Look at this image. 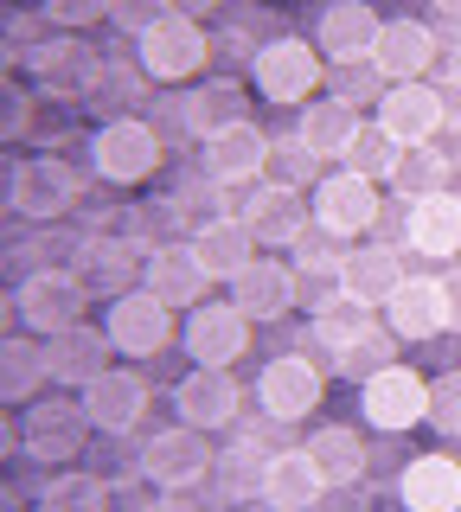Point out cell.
Returning a JSON list of instances; mask_svg holds the SVG:
<instances>
[{
  "label": "cell",
  "mask_w": 461,
  "mask_h": 512,
  "mask_svg": "<svg viewBox=\"0 0 461 512\" xmlns=\"http://www.w3.org/2000/svg\"><path fill=\"white\" fill-rule=\"evenodd\" d=\"M250 90L276 109H301L327 90V58L314 52V39H301V32H276V39H263V52L250 58Z\"/></svg>",
  "instance_id": "6da1fadb"
},
{
  "label": "cell",
  "mask_w": 461,
  "mask_h": 512,
  "mask_svg": "<svg viewBox=\"0 0 461 512\" xmlns=\"http://www.w3.org/2000/svg\"><path fill=\"white\" fill-rule=\"evenodd\" d=\"M161 160H167V141L154 135L148 116L97 122V135H90V167H97V180H109V186H148L154 173H161Z\"/></svg>",
  "instance_id": "7a4b0ae2"
},
{
  "label": "cell",
  "mask_w": 461,
  "mask_h": 512,
  "mask_svg": "<svg viewBox=\"0 0 461 512\" xmlns=\"http://www.w3.org/2000/svg\"><path fill=\"white\" fill-rule=\"evenodd\" d=\"M84 205V186H77V167L65 154H26L20 167L7 173V212L26 218V224H58Z\"/></svg>",
  "instance_id": "3957f363"
},
{
  "label": "cell",
  "mask_w": 461,
  "mask_h": 512,
  "mask_svg": "<svg viewBox=\"0 0 461 512\" xmlns=\"http://www.w3.org/2000/svg\"><path fill=\"white\" fill-rule=\"evenodd\" d=\"M90 442V410L77 391H52V397H33L26 404V423H20V448L26 461L39 468H58V461H77Z\"/></svg>",
  "instance_id": "277c9868"
},
{
  "label": "cell",
  "mask_w": 461,
  "mask_h": 512,
  "mask_svg": "<svg viewBox=\"0 0 461 512\" xmlns=\"http://www.w3.org/2000/svg\"><path fill=\"white\" fill-rule=\"evenodd\" d=\"M135 58L148 71V84H193L212 64V32L205 20H186V13H167L161 26H148L135 39Z\"/></svg>",
  "instance_id": "5b68a950"
},
{
  "label": "cell",
  "mask_w": 461,
  "mask_h": 512,
  "mask_svg": "<svg viewBox=\"0 0 461 512\" xmlns=\"http://www.w3.org/2000/svg\"><path fill=\"white\" fill-rule=\"evenodd\" d=\"M308 212H314V231H327L333 244H353L378 224L385 199H378V180H365L353 167H327L321 186L308 192Z\"/></svg>",
  "instance_id": "8992f818"
},
{
  "label": "cell",
  "mask_w": 461,
  "mask_h": 512,
  "mask_svg": "<svg viewBox=\"0 0 461 512\" xmlns=\"http://www.w3.org/2000/svg\"><path fill=\"white\" fill-rule=\"evenodd\" d=\"M13 308H20V327L33 340H52V333L84 327L90 288L71 276V269H26L20 288H13Z\"/></svg>",
  "instance_id": "52a82bcc"
},
{
  "label": "cell",
  "mask_w": 461,
  "mask_h": 512,
  "mask_svg": "<svg viewBox=\"0 0 461 512\" xmlns=\"http://www.w3.org/2000/svg\"><path fill=\"white\" fill-rule=\"evenodd\" d=\"M327 397V365L314 352H276V359L257 372V410L276 416L282 429L289 423H308Z\"/></svg>",
  "instance_id": "ba28073f"
},
{
  "label": "cell",
  "mask_w": 461,
  "mask_h": 512,
  "mask_svg": "<svg viewBox=\"0 0 461 512\" xmlns=\"http://www.w3.org/2000/svg\"><path fill=\"white\" fill-rule=\"evenodd\" d=\"M359 416H365V429H378V436H404V429L429 423V378L417 365L391 359L385 372H372L359 384Z\"/></svg>",
  "instance_id": "9c48e42d"
},
{
  "label": "cell",
  "mask_w": 461,
  "mask_h": 512,
  "mask_svg": "<svg viewBox=\"0 0 461 512\" xmlns=\"http://www.w3.org/2000/svg\"><path fill=\"white\" fill-rule=\"evenodd\" d=\"M186 359L193 365H218V372H237V359H250V340H257V320H250L237 301H199V308H186Z\"/></svg>",
  "instance_id": "30bf717a"
},
{
  "label": "cell",
  "mask_w": 461,
  "mask_h": 512,
  "mask_svg": "<svg viewBox=\"0 0 461 512\" xmlns=\"http://www.w3.org/2000/svg\"><path fill=\"white\" fill-rule=\"evenodd\" d=\"M212 461H218V448L205 442V429H186V423H173V429L141 442V480H154L161 493L205 487V480H212Z\"/></svg>",
  "instance_id": "8fae6325"
},
{
  "label": "cell",
  "mask_w": 461,
  "mask_h": 512,
  "mask_svg": "<svg viewBox=\"0 0 461 512\" xmlns=\"http://www.w3.org/2000/svg\"><path fill=\"white\" fill-rule=\"evenodd\" d=\"M103 333L109 346H116V359H154V352L173 346V308L154 288H129V295H116L103 308Z\"/></svg>",
  "instance_id": "7c38bea8"
},
{
  "label": "cell",
  "mask_w": 461,
  "mask_h": 512,
  "mask_svg": "<svg viewBox=\"0 0 461 512\" xmlns=\"http://www.w3.org/2000/svg\"><path fill=\"white\" fill-rule=\"evenodd\" d=\"M148 250L154 244H141L135 231H90L84 244H77V256H71V276L84 282L90 295L116 301V295H129V288H135V269L148 263Z\"/></svg>",
  "instance_id": "4fadbf2b"
},
{
  "label": "cell",
  "mask_w": 461,
  "mask_h": 512,
  "mask_svg": "<svg viewBox=\"0 0 461 512\" xmlns=\"http://www.w3.org/2000/svg\"><path fill=\"white\" fill-rule=\"evenodd\" d=\"M26 71H33L39 96H65V103H84L90 84L103 71V52L84 45V32H52L39 52H26Z\"/></svg>",
  "instance_id": "5bb4252c"
},
{
  "label": "cell",
  "mask_w": 461,
  "mask_h": 512,
  "mask_svg": "<svg viewBox=\"0 0 461 512\" xmlns=\"http://www.w3.org/2000/svg\"><path fill=\"white\" fill-rule=\"evenodd\" d=\"M372 122L385 128L397 148H436L442 122H449V109H442V84H436V77H417V84H385Z\"/></svg>",
  "instance_id": "9a60e30c"
},
{
  "label": "cell",
  "mask_w": 461,
  "mask_h": 512,
  "mask_svg": "<svg viewBox=\"0 0 461 512\" xmlns=\"http://www.w3.org/2000/svg\"><path fill=\"white\" fill-rule=\"evenodd\" d=\"M378 32H385V20H378L372 0H327L321 20H314V52H321L333 71H346V64H372Z\"/></svg>",
  "instance_id": "2e32d148"
},
{
  "label": "cell",
  "mask_w": 461,
  "mask_h": 512,
  "mask_svg": "<svg viewBox=\"0 0 461 512\" xmlns=\"http://www.w3.org/2000/svg\"><path fill=\"white\" fill-rule=\"evenodd\" d=\"M237 218L250 224L257 250H295L301 237L314 231V212H308V192H289V186H250V199L237 205Z\"/></svg>",
  "instance_id": "e0dca14e"
},
{
  "label": "cell",
  "mask_w": 461,
  "mask_h": 512,
  "mask_svg": "<svg viewBox=\"0 0 461 512\" xmlns=\"http://www.w3.org/2000/svg\"><path fill=\"white\" fill-rule=\"evenodd\" d=\"M173 410H180L186 429H231L244 416V384L237 372H218V365H193L180 384H173Z\"/></svg>",
  "instance_id": "ac0fdd59"
},
{
  "label": "cell",
  "mask_w": 461,
  "mask_h": 512,
  "mask_svg": "<svg viewBox=\"0 0 461 512\" xmlns=\"http://www.w3.org/2000/svg\"><path fill=\"white\" fill-rule=\"evenodd\" d=\"M141 288H154L167 308H199V301L212 295V269L199 263L193 237H167V244H154L148 263H141Z\"/></svg>",
  "instance_id": "d6986e66"
},
{
  "label": "cell",
  "mask_w": 461,
  "mask_h": 512,
  "mask_svg": "<svg viewBox=\"0 0 461 512\" xmlns=\"http://www.w3.org/2000/svg\"><path fill=\"white\" fill-rule=\"evenodd\" d=\"M372 71L385 84H417V77H436V26L417 20V13H397L378 32V52H372Z\"/></svg>",
  "instance_id": "ffe728a7"
},
{
  "label": "cell",
  "mask_w": 461,
  "mask_h": 512,
  "mask_svg": "<svg viewBox=\"0 0 461 512\" xmlns=\"http://www.w3.org/2000/svg\"><path fill=\"white\" fill-rule=\"evenodd\" d=\"M154 391L148 378L135 372V365H109L103 378L84 384V410H90V429H103V436H129V429L148 416Z\"/></svg>",
  "instance_id": "44dd1931"
},
{
  "label": "cell",
  "mask_w": 461,
  "mask_h": 512,
  "mask_svg": "<svg viewBox=\"0 0 461 512\" xmlns=\"http://www.w3.org/2000/svg\"><path fill=\"white\" fill-rule=\"evenodd\" d=\"M225 288H231V301L257 320V327H263V320H282L301 301V282H295V269L282 263V256H250Z\"/></svg>",
  "instance_id": "7402d4cb"
},
{
  "label": "cell",
  "mask_w": 461,
  "mask_h": 512,
  "mask_svg": "<svg viewBox=\"0 0 461 512\" xmlns=\"http://www.w3.org/2000/svg\"><path fill=\"white\" fill-rule=\"evenodd\" d=\"M109 359H116V346H109L103 327H71V333H52L45 340V378L58 384V391H84L90 378L109 372Z\"/></svg>",
  "instance_id": "603a6c76"
},
{
  "label": "cell",
  "mask_w": 461,
  "mask_h": 512,
  "mask_svg": "<svg viewBox=\"0 0 461 512\" xmlns=\"http://www.w3.org/2000/svg\"><path fill=\"white\" fill-rule=\"evenodd\" d=\"M385 327L404 346H423L436 333H449V308H442V282L436 276H404L385 295Z\"/></svg>",
  "instance_id": "cb8c5ba5"
},
{
  "label": "cell",
  "mask_w": 461,
  "mask_h": 512,
  "mask_svg": "<svg viewBox=\"0 0 461 512\" xmlns=\"http://www.w3.org/2000/svg\"><path fill=\"white\" fill-rule=\"evenodd\" d=\"M397 500H404V512H461V461L442 448L410 455L397 474Z\"/></svg>",
  "instance_id": "d4e9b609"
},
{
  "label": "cell",
  "mask_w": 461,
  "mask_h": 512,
  "mask_svg": "<svg viewBox=\"0 0 461 512\" xmlns=\"http://www.w3.org/2000/svg\"><path fill=\"white\" fill-rule=\"evenodd\" d=\"M321 493H327V474H321V461L308 455V442L269 455V474H263V506L269 512H314Z\"/></svg>",
  "instance_id": "484cf974"
},
{
  "label": "cell",
  "mask_w": 461,
  "mask_h": 512,
  "mask_svg": "<svg viewBox=\"0 0 461 512\" xmlns=\"http://www.w3.org/2000/svg\"><path fill=\"white\" fill-rule=\"evenodd\" d=\"M359 128H365V116H359L353 103H340L333 90H321L314 103H301V109H295V135H301V148L321 154L327 167H340V160H346V148H353Z\"/></svg>",
  "instance_id": "4316f807"
},
{
  "label": "cell",
  "mask_w": 461,
  "mask_h": 512,
  "mask_svg": "<svg viewBox=\"0 0 461 512\" xmlns=\"http://www.w3.org/2000/svg\"><path fill=\"white\" fill-rule=\"evenodd\" d=\"M263 160H269V135L257 122H231L225 135H212L205 141V180L212 186H244V180H263Z\"/></svg>",
  "instance_id": "83f0119b"
},
{
  "label": "cell",
  "mask_w": 461,
  "mask_h": 512,
  "mask_svg": "<svg viewBox=\"0 0 461 512\" xmlns=\"http://www.w3.org/2000/svg\"><path fill=\"white\" fill-rule=\"evenodd\" d=\"M404 244L417 256H461V199L455 192H429L404 212Z\"/></svg>",
  "instance_id": "f1b7e54d"
},
{
  "label": "cell",
  "mask_w": 461,
  "mask_h": 512,
  "mask_svg": "<svg viewBox=\"0 0 461 512\" xmlns=\"http://www.w3.org/2000/svg\"><path fill=\"white\" fill-rule=\"evenodd\" d=\"M404 282V256L391 244H359L340 256V295L365 301V308H385V295Z\"/></svg>",
  "instance_id": "f546056e"
},
{
  "label": "cell",
  "mask_w": 461,
  "mask_h": 512,
  "mask_svg": "<svg viewBox=\"0 0 461 512\" xmlns=\"http://www.w3.org/2000/svg\"><path fill=\"white\" fill-rule=\"evenodd\" d=\"M180 109H186V135L212 141V135H225L231 122H244V84H237V77H199V84L180 96Z\"/></svg>",
  "instance_id": "4dcf8cb0"
},
{
  "label": "cell",
  "mask_w": 461,
  "mask_h": 512,
  "mask_svg": "<svg viewBox=\"0 0 461 512\" xmlns=\"http://www.w3.org/2000/svg\"><path fill=\"white\" fill-rule=\"evenodd\" d=\"M135 103H148V71H141V58L103 52V71H97V84H90L84 109L97 122H116V116H135Z\"/></svg>",
  "instance_id": "1f68e13d"
},
{
  "label": "cell",
  "mask_w": 461,
  "mask_h": 512,
  "mask_svg": "<svg viewBox=\"0 0 461 512\" xmlns=\"http://www.w3.org/2000/svg\"><path fill=\"white\" fill-rule=\"evenodd\" d=\"M378 327V308H365V301L353 295H333L327 308H314V327H308V346H314V359H340L353 340H365V333Z\"/></svg>",
  "instance_id": "d6a6232c"
},
{
  "label": "cell",
  "mask_w": 461,
  "mask_h": 512,
  "mask_svg": "<svg viewBox=\"0 0 461 512\" xmlns=\"http://www.w3.org/2000/svg\"><path fill=\"white\" fill-rule=\"evenodd\" d=\"M45 340L33 333H0V404H33L45 391Z\"/></svg>",
  "instance_id": "836d02e7"
},
{
  "label": "cell",
  "mask_w": 461,
  "mask_h": 512,
  "mask_svg": "<svg viewBox=\"0 0 461 512\" xmlns=\"http://www.w3.org/2000/svg\"><path fill=\"white\" fill-rule=\"evenodd\" d=\"M193 250H199V263L212 269V282H231L237 269L257 256V237H250V224L244 218H205L199 231H193Z\"/></svg>",
  "instance_id": "e575fe53"
},
{
  "label": "cell",
  "mask_w": 461,
  "mask_h": 512,
  "mask_svg": "<svg viewBox=\"0 0 461 512\" xmlns=\"http://www.w3.org/2000/svg\"><path fill=\"white\" fill-rule=\"evenodd\" d=\"M308 455L321 461L327 487H359V480H365V461H372V448H365L359 429H346V423H321V429L308 436Z\"/></svg>",
  "instance_id": "d590c367"
},
{
  "label": "cell",
  "mask_w": 461,
  "mask_h": 512,
  "mask_svg": "<svg viewBox=\"0 0 461 512\" xmlns=\"http://www.w3.org/2000/svg\"><path fill=\"white\" fill-rule=\"evenodd\" d=\"M269 455H276V448L231 436V448H225V455L212 461V480H218V493H225V500H263V474H269Z\"/></svg>",
  "instance_id": "8d00e7d4"
},
{
  "label": "cell",
  "mask_w": 461,
  "mask_h": 512,
  "mask_svg": "<svg viewBox=\"0 0 461 512\" xmlns=\"http://www.w3.org/2000/svg\"><path fill=\"white\" fill-rule=\"evenodd\" d=\"M109 480L103 474H90V468H65V474H52L39 487V512H109Z\"/></svg>",
  "instance_id": "74e56055"
},
{
  "label": "cell",
  "mask_w": 461,
  "mask_h": 512,
  "mask_svg": "<svg viewBox=\"0 0 461 512\" xmlns=\"http://www.w3.org/2000/svg\"><path fill=\"white\" fill-rule=\"evenodd\" d=\"M321 173H327V160L301 148V135H295V128H289V135H276V141H269V160H263V180H269V186L314 192V186H321Z\"/></svg>",
  "instance_id": "f35d334b"
},
{
  "label": "cell",
  "mask_w": 461,
  "mask_h": 512,
  "mask_svg": "<svg viewBox=\"0 0 461 512\" xmlns=\"http://www.w3.org/2000/svg\"><path fill=\"white\" fill-rule=\"evenodd\" d=\"M391 192H397L404 205L429 199V192H449V154H436V148H404V160H397V173H391Z\"/></svg>",
  "instance_id": "ab89813d"
},
{
  "label": "cell",
  "mask_w": 461,
  "mask_h": 512,
  "mask_svg": "<svg viewBox=\"0 0 461 512\" xmlns=\"http://www.w3.org/2000/svg\"><path fill=\"white\" fill-rule=\"evenodd\" d=\"M77 109L84 103H65V96H39L33 90V116H26V141H33L39 154H58L65 141L77 135Z\"/></svg>",
  "instance_id": "60d3db41"
},
{
  "label": "cell",
  "mask_w": 461,
  "mask_h": 512,
  "mask_svg": "<svg viewBox=\"0 0 461 512\" xmlns=\"http://www.w3.org/2000/svg\"><path fill=\"white\" fill-rule=\"evenodd\" d=\"M397 160H404V148H397V141H391V135H385L378 122H365L359 135H353V148H346V160H340V167H353V173H365V180L391 186Z\"/></svg>",
  "instance_id": "b9f144b4"
},
{
  "label": "cell",
  "mask_w": 461,
  "mask_h": 512,
  "mask_svg": "<svg viewBox=\"0 0 461 512\" xmlns=\"http://www.w3.org/2000/svg\"><path fill=\"white\" fill-rule=\"evenodd\" d=\"M397 346H404V340H397L391 327H372L365 340H353V346L340 352V359H333V378H353V384H365L372 372H385V365L397 359Z\"/></svg>",
  "instance_id": "7bdbcfd3"
},
{
  "label": "cell",
  "mask_w": 461,
  "mask_h": 512,
  "mask_svg": "<svg viewBox=\"0 0 461 512\" xmlns=\"http://www.w3.org/2000/svg\"><path fill=\"white\" fill-rule=\"evenodd\" d=\"M257 52H263V39H257L244 20H231V26L212 32V64H231V77L250 71V58H257Z\"/></svg>",
  "instance_id": "ee69618b"
},
{
  "label": "cell",
  "mask_w": 461,
  "mask_h": 512,
  "mask_svg": "<svg viewBox=\"0 0 461 512\" xmlns=\"http://www.w3.org/2000/svg\"><path fill=\"white\" fill-rule=\"evenodd\" d=\"M173 13V0H109V26L122 32V39H141L148 26H161Z\"/></svg>",
  "instance_id": "f6af8a7d"
},
{
  "label": "cell",
  "mask_w": 461,
  "mask_h": 512,
  "mask_svg": "<svg viewBox=\"0 0 461 512\" xmlns=\"http://www.w3.org/2000/svg\"><path fill=\"white\" fill-rule=\"evenodd\" d=\"M327 90L340 96V103H353V109H359V103H378V96H385V77H378L372 64H346V71H333V77H327Z\"/></svg>",
  "instance_id": "bcb514c9"
},
{
  "label": "cell",
  "mask_w": 461,
  "mask_h": 512,
  "mask_svg": "<svg viewBox=\"0 0 461 512\" xmlns=\"http://www.w3.org/2000/svg\"><path fill=\"white\" fill-rule=\"evenodd\" d=\"M39 7L58 32H90V26L109 20V0H39Z\"/></svg>",
  "instance_id": "7dc6e473"
},
{
  "label": "cell",
  "mask_w": 461,
  "mask_h": 512,
  "mask_svg": "<svg viewBox=\"0 0 461 512\" xmlns=\"http://www.w3.org/2000/svg\"><path fill=\"white\" fill-rule=\"evenodd\" d=\"M429 423H436V436H461V372L429 384Z\"/></svg>",
  "instance_id": "c3c4849f"
},
{
  "label": "cell",
  "mask_w": 461,
  "mask_h": 512,
  "mask_svg": "<svg viewBox=\"0 0 461 512\" xmlns=\"http://www.w3.org/2000/svg\"><path fill=\"white\" fill-rule=\"evenodd\" d=\"M26 116H33V90L26 84H0V141H26Z\"/></svg>",
  "instance_id": "681fc988"
},
{
  "label": "cell",
  "mask_w": 461,
  "mask_h": 512,
  "mask_svg": "<svg viewBox=\"0 0 461 512\" xmlns=\"http://www.w3.org/2000/svg\"><path fill=\"white\" fill-rule=\"evenodd\" d=\"M0 32H7V39H13V45H20V58H26V52H39V45H45V39H52V32H58V26H52V20H45V7H39V13H13V20H7V26H0Z\"/></svg>",
  "instance_id": "f907efd6"
},
{
  "label": "cell",
  "mask_w": 461,
  "mask_h": 512,
  "mask_svg": "<svg viewBox=\"0 0 461 512\" xmlns=\"http://www.w3.org/2000/svg\"><path fill=\"white\" fill-rule=\"evenodd\" d=\"M461 77V20L436 26V84H455Z\"/></svg>",
  "instance_id": "816d5d0a"
},
{
  "label": "cell",
  "mask_w": 461,
  "mask_h": 512,
  "mask_svg": "<svg viewBox=\"0 0 461 512\" xmlns=\"http://www.w3.org/2000/svg\"><path fill=\"white\" fill-rule=\"evenodd\" d=\"M314 512H365V480H359V487H327Z\"/></svg>",
  "instance_id": "f5cc1de1"
},
{
  "label": "cell",
  "mask_w": 461,
  "mask_h": 512,
  "mask_svg": "<svg viewBox=\"0 0 461 512\" xmlns=\"http://www.w3.org/2000/svg\"><path fill=\"white\" fill-rule=\"evenodd\" d=\"M436 282H442V308H449V327L461 333V269H442Z\"/></svg>",
  "instance_id": "db71d44e"
},
{
  "label": "cell",
  "mask_w": 461,
  "mask_h": 512,
  "mask_svg": "<svg viewBox=\"0 0 461 512\" xmlns=\"http://www.w3.org/2000/svg\"><path fill=\"white\" fill-rule=\"evenodd\" d=\"M135 512H199L186 493H161V500H148V506H135Z\"/></svg>",
  "instance_id": "11a10c76"
},
{
  "label": "cell",
  "mask_w": 461,
  "mask_h": 512,
  "mask_svg": "<svg viewBox=\"0 0 461 512\" xmlns=\"http://www.w3.org/2000/svg\"><path fill=\"white\" fill-rule=\"evenodd\" d=\"M218 7H225V0H173V13H186V20H212Z\"/></svg>",
  "instance_id": "9f6ffc18"
},
{
  "label": "cell",
  "mask_w": 461,
  "mask_h": 512,
  "mask_svg": "<svg viewBox=\"0 0 461 512\" xmlns=\"http://www.w3.org/2000/svg\"><path fill=\"white\" fill-rule=\"evenodd\" d=\"M20 448V429H13V416H7V404H0V461Z\"/></svg>",
  "instance_id": "6f0895ef"
},
{
  "label": "cell",
  "mask_w": 461,
  "mask_h": 512,
  "mask_svg": "<svg viewBox=\"0 0 461 512\" xmlns=\"http://www.w3.org/2000/svg\"><path fill=\"white\" fill-rule=\"evenodd\" d=\"M13 64H20V45H13L7 32H0V84H7V77H13Z\"/></svg>",
  "instance_id": "680465c9"
},
{
  "label": "cell",
  "mask_w": 461,
  "mask_h": 512,
  "mask_svg": "<svg viewBox=\"0 0 461 512\" xmlns=\"http://www.w3.org/2000/svg\"><path fill=\"white\" fill-rule=\"evenodd\" d=\"M442 109H449V122H461V77H455V84H442Z\"/></svg>",
  "instance_id": "91938a15"
},
{
  "label": "cell",
  "mask_w": 461,
  "mask_h": 512,
  "mask_svg": "<svg viewBox=\"0 0 461 512\" xmlns=\"http://www.w3.org/2000/svg\"><path fill=\"white\" fill-rule=\"evenodd\" d=\"M0 512H26V500H20V487H7V480H0Z\"/></svg>",
  "instance_id": "94428289"
},
{
  "label": "cell",
  "mask_w": 461,
  "mask_h": 512,
  "mask_svg": "<svg viewBox=\"0 0 461 512\" xmlns=\"http://www.w3.org/2000/svg\"><path fill=\"white\" fill-rule=\"evenodd\" d=\"M13 320H20V308H13V295H7V288H0V333H7Z\"/></svg>",
  "instance_id": "6125c7cd"
},
{
  "label": "cell",
  "mask_w": 461,
  "mask_h": 512,
  "mask_svg": "<svg viewBox=\"0 0 461 512\" xmlns=\"http://www.w3.org/2000/svg\"><path fill=\"white\" fill-rule=\"evenodd\" d=\"M442 7V20H461V0H436Z\"/></svg>",
  "instance_id": "be15d7a7"
},
{
  "label": "cell",
  "mask_w": 461,
  "mask_h": 512,
  "mask_svg": "<svg viewBox=\"0 0 461 512\" xmlns=\"http://www.w3.org/2000/svg\"><path fill=\"white\" fill-rule=\"evenodd\" d=\"M0 212H7V199H0Z\"/></svg>",
  "instance_id": "e7e4bbea"
},
{
  "label": "cell",
  "mask_w": 461,
  "mask_h": 512,
  "mask_svg": "<svg viewBox=\"0 0 461 512\" xmlns=\"http://www.w3.org/2000/svg\"><path fill=\"white\" fill-rule=\"evenodd\" d=\"M455 372H461V365H455Z\"/></svg>",
  "instance_id": "03108f58"
}]
</instances>
